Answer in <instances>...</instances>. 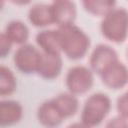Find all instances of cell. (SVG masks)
<instances>
[{
  "label": "cell",
  "instance_id": "obj_1",
  "mask_svg": "<svg viewBox=\"0 0 128 128\" xmlns=\"http://www.w3.org/2000/svg\"><path fill=\"white\" fill-rule=\"evenodd\" d=\"M59 35L60 49L64 55L71 60L82 59L90 48V37L74 23L57 29Z\"/></svg>",
  "mask_w": 128,
  "mask_h": 128
},
{
  "label": "cell",
  "instance_id": "obj_2",
  "mask_svg": "<svg viewBox=\"0 0 128 128\" xmlns=\"http://www.w3.org/2000/svg\"><path fill=\"white\" fill-rule=\"evenodd\" d=\"M103 37L114 43H123L127 38L128 13L123 7L114 8L103 16L100 24Z\"/></svg>",
  "mask_w": 128,
  "mask_h": 128
},
{
  "label": "cell",
  "instance_id": "obj_3",
  "mask_svg": "<svg viewBox=\"0 0 128 128\" xmlns=\"http://www.w3.org/2000/svg\"><path fill=\"white\" fill-rule=\"evenodd\" d=\"M111 110V100L108 95L98 92L90 95L81 110L80 121L85 127L99 125Z\"/></svg>",
  "mask_w": 128,
  "mask_h": 128
},
{
  "label": "cell",
  "instance_id": "obj_4",
  "mask_svg": "<svg viewBox=\"0 0 128 128\" xmlns=\"http://www.w3.org/2000/svg\"><path fill=\"white\" fill-rule=\"evenodd\" d=\"M94 84L93 71L83 65L71 67L65 77V85L68 92L74 95H82L87 93Z\"/></svg>",
  "mask_w": 128,
  "mask_h": 128
},
{
  "label": "cell",
  "instance_id": "obj_5",
  "mask_svg": "<svg viewBox=\"0 0 128 128\" xmlns=\"http://www.w3.org/2000/svg\"><path fill=\"white\" fill-rule=\"evenodd\" d=\"M41 51L31 44H22L15 51L13 61L15 67L22 73L31 74L37 71Z\"/></svg>",
  "mask_w": 128,
  "mask_h": 128
},
{
  "label": "cell",
  "instance_id": "obj_6",
  "mask_svg": "<svg viewBox=\"0 0 128 128\" xmlns=\"http://www.w3.org/2000/svg\"><path fill=\"white\" fill-rule=\"evenodd\" d=\"M118 60V54L111 46L106 44H99L93 49L90 55L89 68L93 71V73L99 75L107 67Z\"/></svg>",
  "mask_w": 128,
  "mask_h": 128
},
{
  "label": "cell",
  "instance_id": "obj_7",
  "mask_svg": "<svg viewBox=\"0 0 128 128\" xmlns=\"http://www.w3.org/2000/svg\"><path fill=\"white\" fill-rule=\"evenodd\" d=\"M102 83L109 89L119 90L126 86L128 80L127 67L120 60L114 62L99 74Z\"/></svg>",
  "mask_w": 128,
  "mask_h": 128
},
{
  "label": "cell",
  "instance_id": "obj_8",
  "mask_svg": "<svg viewBox=\"0 0 128 128\" xmlns=\"http://www.w3.org/2000/svg\"><path fill=\"white\" fill-rule=\"evenodd\" d=\"M62 67L63 61L59 53H45L41 51L36 73L44 79L52 80L60 75Z\"/></svg>",
  "mask_w": 128,
  "mask_h": 128
},
{
  "label": "cell",
  "instance_id": "obj_9",
  "mask_svg": "<svg viewBox=\"0 0 128 128\" xmlns=\"http://www.w3.org/2000/svg\"><path fill=\"white\" fill-rule=\"evenodd\" d=\"M53 23L58 27L73 24L76 16V5L71 0H53L51 4Z\"/></svg>",
  "mask_w": 128,
  "mask_h": 128
},
{
  "label": "cell",
  "instance_id": "obj_10",
  "mask_svg": "<svg viewBox=\"0 0 128 128\" xmlns=\"http://www.w3.org/2000/svg\"><path fill=\"white\" fill-rule=\"evenodd\" d=\"M37 119L39 123L45 127H56L64 120L52 99L46 100L39 105L37 109Z\"/></svg>",
  "mask_w": 128,
  "mask_h": 128
},
{
  "label": "cell",
  "instance_id": "obj_11",
  "mask_svg": "<svg viewBox=\"0 0 128 128\" xmlns=\"http://www.w3.org/2000/svg\"><path fill=\"white\" fill-rule=\"evenodd\" d=\"M23 116L22 105L14 100L0 101V126H10L18 123Z\"/></svg>",
  "mask_w": 128,
  "mask_h": 128
},
{
  "label": "cell",
  "instance_id": "obj_12",
  "mask_svg": "<svg viewBox=\"0 0 128 128\" xmlns=\"http://www.w3.org/2000/svg\"><path fill=\"white\" fill-rule=\"evenodd\" d=\"M28 20L35 27H46L53 23L51 4L38 3L28 11Z\"/></svg>",
  "mask_w": 128,
  "mask_h": 128
},
{
  "label": "cell",
  "instance_id": "obj_13",
  "mask_svg": "<svg viewBox=\"0 0 128 128\" xmlns=\"http://www.w3.org/2000/svg\"><path fill=\"white\" fill-rule=\"evenodd\" d=\"M52 101L54 102L55 106L59 110L60 114L62 117L65 119L70 118L74 116L79 109V101L76 97V95L70 93V92H65V93H60L54 98H52Z\"/></svg>",
  "mask_w": 128,
  "mask_h": 128
},
{
  "label": "cell",
  "instance_id": "obj_14",
  "mask_svg": "<svg viewBox=\"0 0 128 128\" xmlns=\"http://www.w3.org/2000/svg\"><path fill=\"white\" fill-rule=\"evenodd\" d=\"M36 43L42 52L61 53L59 35L57 30H43L36 35Z\"/></svg>",
  "mask_w": 128,
  "mask_h": 128
},
{
  "label": "cell",
  "instance_id": "obj_15",
  "mask_svg": "<svg viewBox=\"0 0 128 128\" xmlns=\"http://www.w3.org/2000/svg\"><path fill=\"white\" fill-rule=\"evenodd\" d=\"M6 36L13 44H25L29 38V29L27 25L20 20H13L6 25Z\"/></svg>",
  "mask_w": 128,
  "mask_h": 128
},
{
  "label": "cell",
  "instance_id": "obj_16",
  "mask_svg": "<svg viewBox=\"0 0 128 128\" xmlns=\"http://www.w3.org/2000/svg\"><path fill=\"white\" fill-rule=\"evenodd\" d=\"M117 0H82L84 10L93 15L103 17L116 8Z\"/></svg>",
  "mask_w": 128,
  "mask_h": 128
},
{
  "label": "cell",
  "instance_id": "obj_17",
  "mask_svg": "<svg viewBox=\"0 0 128 128\" xmlns=\"http://www.w3.org/2000/svg\"><path fill=\"white\" fill-rule=\"evenodd\" d=\"M17 79L11 69L0 65V96H9L16 91Z\"/></svg>",
  "mask_w": 128,
  "mask_h": 128
},
{
  "label": "cell",
  "instance_id": "obj_18",
  "mask_svg": "<svg viewBox=\"0 0 128 128\" xmlns=\"http://www.w3.org/2000/svg\"><path fill=\"white\" fill-rule=\"evenodd\" d=\"M116 108L118 115L128 119V97L127 93H123L121 96L118 97L116 102Z\"/></svg>",
  "mask_w": 128,
  "mask_h": 128
},
{
  "label": "cell",
  "instance_id": "obj_19",
  "mask_svg": "<svg viewBox=\"0 0 128 128\" xmlns=\"http://www.w3.org/2000/svg\"><path fill=\"white\" fill-rule=\"evenodd\" d=\"M13 43L9 40L5 33H0V58L6 57L11 51Z\"/></svg>",
  "mask_w": 128,
  "mask_h": 128
},
{
  "label": "cell",
  "instance_id": "obj_20",
  "mask_svg": "<svg viewBox=\"0 0 128 128\" xmlns=\"http://www.w3.org/2000/svg\"><path fill=\"white\" fill-rule=\"evenodd\" d=\"M128 119L123 118L121 116H117L113 119H110L109 122L106 124L107 127H111V128H126L128 126Z\"/></svg>",
  "mask_w": 128,
  "mask_h": 128
},
{
  "label": "cell",
  "instance_id": "obj_21",
  "mask_svg": "<svg viewBox=\"0 0 128 128\" xmlns=\"http://www.w3.org/2000/svg\"><path fill=\"white\" fill-rule=\"evenodd\" d=\"M9 1L12 2V3L15 4V5L23 6V5H27V4H29L32 0H9Z\"/></svg>",
  "mask_w": 128,
  "mask_h": 128
},
{
  "label": "cell",
  "instance_id": "obj_22",
  "mask_svg": "<svg viewBox=\"0 0 128 128\" xmlns=\"http://www.w3.org/2000/svg\"><path fill=\"white\" fill-rule=\"evenodd\" d=\"M4 4H5V0H0V11L2 10V8H3Z\"/></svg>",
  "mask_w": 128,
  "mask_h": 128
}]
</instances>
